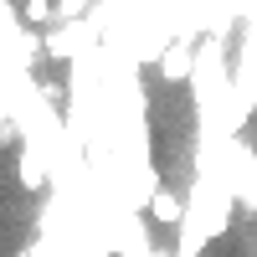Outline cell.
Returning a JSON list of instances; mask_svg holds the SVG:
<instances>
[{"label": "cell", "mask_w": 257, "mask_h": 257, "mask_svg": "<svg viewBox=\"0 0 257 257\" xmlns=\"http://www.w3.org/2000/svg\"><path fill=\"white\" fill-rule=\"evenodd\" d=\"M21 21H26V26H52L57 6H52V0H26V6H21Z\"/></svg>", "instance_id": "obj_3"}, {"label": "cell", "mask_w": 257, "mask_h": 257, "mask_svg": "<svg viewBox=\"0 0 257 257\" xmlns=\"http://www.w3.org/2000/svg\"><path fill=\"white\" fill-rule=\"evenodd\" d=\"M21 190H41V175H36V144L21 149Z\"/></svg>", "instance_id": "obj_4"}, {"label": "cell", "mask_w": 257, "mask_h": 257, "mask_svg": "<svg viewBox=\"0 0 257 257\" xmlns=\"http://www.w3.org/2000/svg\"><path fill=\"white\" fill-rule=\"evenodd\" d=\"M185 211H190V206L175 196V190H165V185L149 196V216H155L160 226H185Z\"/></svg>", "instance_id": "obj_1"}, {"label": "cell", "mask_w": 257, "mask_h": 257, "mask_svg": "<svg viewBox=\"0 0 257 257\" xmlns=\"http://www.w3.org/2000/svg\"><path fill=\"white\" fill-rule=\"evenodd\" d=\"M160 72L165 77H196V62H190V41H170L160 52Z\"/></svg>", "instance_id": "obj_2"}]
</instances>
